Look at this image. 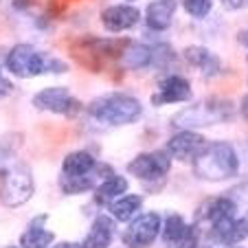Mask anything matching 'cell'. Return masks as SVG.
I'll return each mask as SVG.
<instances>
[{
	"label": "cell",
	"mask_w": 248,
	"mask_h": 248,
	"mask_svg": "<svg viewBox=\"0 0 248 248\" xmlns=\"http://www.w3.org/2000/svg\"><path fill=\"white\" fill-rule=\"evenodd\" d=\"M235 108L233 103L226 99H204L198 101L193 106L183 108L178 114H173V125L183 127V130H196V127H209L217 125V123H226L229 119H233Z\"/></svg>",
	"instance_id": "cell-4"
},
{
	"label": "cell",
	"mask_w": 248,
	"mask_h": 248,
	"mask_svg": "<svg viewBox=\"0 0 248 248\" xmlns=\"http://www.w3.org/2000/svg\"><path fill=\"white\" fill-rule=\"evenodd\" d=\"M90 119L103 123L110 127H121V125H132L134 121H139L143 114V106L136 97L125 93H110L97 97L88 103L86 108Z\"/></svg>",
	"instance_id": "cell-3"
},
{
	"label": "cell",
	"mask_w": 248,
	"mask_h": 248,
	"mask_svg": "<svg viewBox=\"0 0 248 248\" xmlns=\"http://www.w3.org/2000/svg\"><path fill=\"white\" fill-rule=\"evenodd\" d=\"M97 171V167H94ZM94 171L86 173V176H62L60 178V187L66 196H79V193H86L90 189L97 187V178H94Z\"/></svg>",
	"instance_id": "cell-22"
},
{
	"label": "cell",
	"mask_w": 248,
	"mask_h": 248,
	"mask_svg": "<svg viewBox=\"0 0 248 248\" xmlns=\"http://www.w3.org/2000/svg\"><path fill=\"white\" fill-rule=\"evenodd\" d=\"M140 22V9H136L132 2L106 7L101 11V24L110 33H123L134 29Z\"/></svg>",
	"instance_id": "cell-10"
},
{
	"label": "cell",
	"mask_w": 248,
	"mask_h": 248,
	"mask_svg": "<svg viewBox=\"0 0 248 248\" xmlns=\"http://www.w3.org/2000/svg\"><path fill=\"white\" fill-rule=\"evenodd\" d=\"M5 66L11 75L20 77V79H33V77L46 75V73L64 75L66 70H68V66L62 60L46 55V53L35 48L33 44H16L7 53Z\"/></svg>",
	"instance_id": "cell-2"
},
{
	"label": "cell",
	"mask_w": 248,
	"mask_h": 248,
	"mask_svg": "<svg viewBox=\"0 0 248 248\" xmlns=\"http://www.w3.org/2000/svg\"><path fill=\"white\" fill-rule=\"evenodd\" d=\"M160 229H163V220L156 211L140 213L139 217L130 220V226L123 233V244L127 248H147L158 239Z\"/></svg>",
	"instance_id": "cell-8"
},
{
	"label": "cell",
	"mask_w": 248,
	"mask_h": 248,
	"mask_svg": "<svg viewBox=\"0 0 248 248\" xmlns=\"http://www.w3.org/2000/svg\"><path fill=\"white\" fill-rule=\"evenodd\" d=\"M235 216H237V204L226 196L209 198V200L198 209V217L204 220V222H209V224L226 220V217H235Z\"/></svg>",
	"instance_id": "cell-16"
},
{
	"label": "cell",
	"mask_w": 248,
	"mask_h": 248,
	"mask_svg": "<svg viewBox=\"0 0 248 248\" xmlns=\"http://www.w3.org/2000/svg\"><path fill=\"white\" fill-rule=\"evenodd\" d=\"M193 173L206 183H222V180L235 178L239 173L237 150L229 140H213L193 160Z\"/></svg>",
	"instance_id": "cell-1"
},
{
	"label": "cell",
	"mask_w": 248,
	"mask_h": 248,
	"mask_svg": "<svg viewBox=\"0 0 248 248\" xmlns=\"http://www.w3.org/2000/svg\"><path fill=\"white\" fill-rule=\"evenodd\" d=\"M209 145V140L196 130H180L178 134H173L167 140V152L171 156V160H180V163H193L198 156L204 152V147Z\"/></svg>",
	"instance_id": "cell-9"
},
{
	"label": "cell",
	"mask_w": 248,
	"mask_h": 248,
	"mask_svg": "<svg viewBox=\"0 0 248 248\" xmlns=\"http://www.w3.org/2000/svg\"><path fill=\"white\" fill-rule=\"evenodd\" d=\"M248 5V0H222V7L229 11H239Z\"/></svg>",
	"instance_id": "cell-27"
},
{
	"label": "cell",
	"mask_w": 248,
	"mask_h": 248,
	"mask_svg": "<svg viewBox=\"0 0 248 248\" xmlns=\"http://www.w3.org/2000/svg\"><path fill=\"white\" fill-rule=\"evenodd\" d=\"M97 167V158L86 150H75L64 156L62 160V176H86V173L94 171Z\"/></svg>",
	"instance_id": "cell-18"
},
{
	"label": "cell",
	"mask_w": 248,
	"mask_h": 248,
	"mask_svg": "<svg viewBox=\"0 0 248 248\" xmlns=\"http://www.w3.org/2000/svg\"><path fill=\"white\" fill-rule=\"evenodd\" d=\"M33 106L38 110H44V112L51 114H60V117L73 119L84 110L81 101L77 97H73L66 86H46L40 93L33 94Z\"/></svg>",
	"instance_id": "cell-6"
},
{
	"label": "cell",
	"mask_w": 248,
	"mask_h": 248,
	"mask_svg": "<svg viewBox=\"0 0 248 248\" xmlns=\"http://www.w3.org/2000/svg\"><path fill=\"white\" fill-rule=\"evenodd\" d=\"M127 187H130V183H127V178H123V176H117V173L106 176V178L94 187V202L101 206L110 204V202L117 200L119 196H123V193L127 191Z\"/></svg>",
	"instance_id": "cell-19"
},
{
	"label": "cell",
	"mask_w": 248,
	"mask_h": 248,
	"mask_svg": "<svg viewBox=\"0 0 248 248\" xmlns=\"http://www.w3.org/2000/svg\"><path fill=\"white\" fill-rule=\"evenodd\" d=\"M211 237L222 246H235L248 237V220L244 217H226V220L211 224Z\"/></svg>",
	"instance_id": "cell-12"
},
{
	"label": "cell",
	"mask_w": 248,
	"mask_h": 248,
	"mask_svg": "<svg viewBox=\"0 0 248 248\" xmlns=\"http://www.w3.org/2000/svg\"><path fill=\"white\" fill-rule=\"evenodd\" d=\"M191 97V84L183 75H167L165 79H160L158 90L152 94V103L158 108V106H167V103H185Z\"/></svg>",
	"instance_id": "cell-11"
},
{
	"label": "cell",
	"mask_w": 248,
	"mask_h": 248,
	"mask_svg": "<svg viewBox=\"0 0 248 248\" xmlns=\"http://www.w3.org/2000/svg\"><path fill=\"white\" fill-rule=\"evenodd\" d=\"M14 93V81L9 79V77L0 70V99H5V97H9V94Z\"/></svg>",
	"instance_id": "cell-26"
},
{
	"label": "cell",
	"mask_w": 248,
	"mask_h": 248,
	"mask_svg": "<svg viewBox=\"0 0 248 248\" xmlns=\"http://www.w3.org/2000/svg\"><path fill=\"white\" fill-rule=\"evenodd\" d=\"M140 206H143V196L139 193H123L117 200H112L108 204L110 216L117 222H130L136 213H140Z\"/></svg>",
	"instance_id": "cell-20"
},
{
	"label": "cell",
	"mask_w": 248,
	"mask_h": 248,
	"mask_svg": "<svg viewBox=\"0 0 248 248\" xmlns=\"http://www.w3.org/2000/svg\"><path fill=\"white\" fill-rule=\"evenodd\" d=\"M180 5L191 18L204 20L213 9V0H180Z\"/></svg>",
	"instance_id": "cell-24"
},
{
	"label": "cell",
	"mask_w": 248,
	"mask_h": 248,
	"mask_svg": "<svg viewBox=\"0 0 248 248\" xmlns=\"http://www.w3.org/2000/svg\"><path fill=\"white\" fill-rule=\"evenodd\" d=\"M171 169V156L165 150H152L143 152V154L134 156L127 163V173L134 178L143 180V183H152V180H163Z\"/></svg>",
	"instance_id": "cell-7"
},
{
	"label": "cell",
	"mask_w": 248,
	"mask_h": 248,
	"mask_svg": "<svg viewBox=\"0 0 248 248\" xmlns=\"http://www.w3.org/2000/svg\"><path fill=\"white\" fill-rule=\"evenodd\" d=\"M127 2H134V0H127Z\"/></svg>",
	"instance_id": "cell-32"
},
{
	"label": "cell",
	"mask_w": 248,
	"mask_h": 248,
	"mask_svg": "<svg viewBox=\"0 0 248 248\" xmlns=\"http://www.w3.org/2000/svg\"><path fill=\"white\" fill-rule=\"evenodd\" d=\"M117 233V220L108 213H99L88 229V235L81 242V248H108Z\"/></svg>",
	"instance_id": "cell-13"
},
{
	"label": "cell",
	"mask_w": 248,
	"mask_h": 248,
	"mask_svg": "<svg viewBox=\"0 0 248 248\" xmlns=\"http://www.w3.org/2000/svg\"><path fill=\"white\" fill-rule=\"evenodd\" d=\"M242 117L248 119V94L242 99Z\"/></svg>",
	"instance_id": "cell-30"
},
{
	"label": "cell",
	"mask_w": 248,
	"mask_h": 248,
	"mask_svg": "<svg viewBox=\"0 0 248 248\" xmlns=\"http://www.w3.org/2000/svg\"><path fill=\"white\" fill-rule=\"evenodd\" d=\"M167 248H198V226L189 224V229L185 231L183 237L176 239L173 244H169Z\"/></svg>",
	"instance_id": "cell-25"
},
{
	"label": "cell",
	"mask_w": 248,
	"mask_h": 248,
	"mask_svg": "<svg viewBox=\"0 0 248 248\" xmlns=\"http://www.w3.org/2000/svg\"><path fill=\"white\" fill-rule=\"evenodd\" d=\"M48 220L46 213L38 216L31 224L27 226L22 235H20V246L22 248H48L53 242H55V233L44 229V222Z\"/></svg>",
	"instance_id": "cell-17"
},
{
	"label": "cell",
	"mask_w": 248,
	"mask_h": 248,
	"mask_svg": "<svg viewBox=\"0 0 248 248\" xmlns=\"http://www.w3.org/2000/svg\"><path fill=\"white\" fill-rule=\"evenodd\" d=\"M11 248H16V246H11Z\"/></svg>",
	"instance_id": "cell-33"
},
{
	"label": "cell",
	"mask_w": 248,
	"mask_h": 248,
	"mask_svg": "<svg viewBox=\"0 0 248 248\" xmlns=\"http://www.w3.org/2000/svg\"><path fill=\"white\" fill-rule=\"evenodd\" d=\"M121 62L130 70L152 68V46L139 42H127V46L121 53Z\"/></svg>",
	"instance_id": "cell-21"
},
{
	"label": "cell",
	"mask_w": 248,
	"mask_h": 248,
	"mask_svg": "<svg viewBox=\"0 0 248 248\" xmlns=\"http://www.w3.org/2000/svg\"><path fill=\"white\" fill-rule=\"evenodd\" d=\"M183 55H185V60H187L191 66H196L204 77H213V75H217V73L222 70L220 57H217L213 51L204 48V46H198V44L187 46L183 51Z\"/></svg>",
	"instance_id": "cell-15"
},
{
	"label": "cell",
	"mask_w": 248,
	"mask_h": 248,
	"mask_svg": "<svg viewBox=\"0 0 248 248\" xmlns=\"http://www.w3.org/2000/svg\"><path fill=\"white\" fill-rule=\"evenodd\" d=\"M48 248H81V244H77V242H62V244H57V246H48Z\"/></svg>",
	"instance_id": "cell-29"
},
{
	"label": "cell",
	"mask_w": 248,
	"mask_h": 248,
	"mask_svg": "<svg viewBox=\"0 0 248 248\" xmlns=\"http://www.w3.org/2000/svg\"><path fill=\"white\" fill-rule=\"evenodd\" d=\"M187 229H189V224L185 222V217L180 216V213H171V216L165 220L163 229H160V237H163L165 246H169V244H173L176 239H180Z\"/></svg>",
	"instance_id": "cell-23"
},
{
	"label": "cell",
	"mask_w": 248,
	"mask_h": 248,
	"mask_svg": "<svg viewBox=\"0 0 248 248\" xmlns=\"http://www.w3.org/2000/svg\"><path fill=\"white\" fill-rule=\"evenodd\" d=\"M35 193L33 173L27 165H11L2 171V185H0V200L2 204L16 209V206L27 204Z\"/></svg>",
	"instance_id": "cell-5"
},
{
	"label": "cell",
	"mask_w": 248,
	"mask_h": 248,
	"mask_svg": "<svg viewBox=\"0 0 248 248\" xmlns=\"http://www.w3.org/2000/svg\"><path fill=\"white\" fill-rule=\"evenodd\" d=\"M237 44L244 48H248V29H239L237 31Z\"/></svg>",
	"instance_id": "cell-28"
},
{
	"label": "cell",
	"mask_w": 248,
	"mask_h": 248,
	"mask_svg": "<svg viewBox=\"0 0 248 248\" xmlns=\"http://www.w3.org/2000/svg\"><path fill=\"white\" fill-rule=\"evenodd\" d=\"M224 248H237V246H224Z\"/></svg>",
	"instance_id": "cell-31"
},
{
	"label": "cell",
	"mask_w": 248,
	"mask_h": 248,
	"mask_svg": "<svg viewBox=\"0 0 248 248\" xmlns=\"http://www.w3.org/2000/svg\"><path fill=\"white\" fill-rule=\"evenodd\" d=\"M176 11H178V0H152L145 7L143 20L152 31H167L173 22Z\"/></svg>",
	"instance_id": "cell-14"
}]
</instances>
